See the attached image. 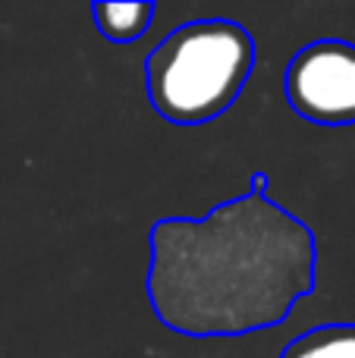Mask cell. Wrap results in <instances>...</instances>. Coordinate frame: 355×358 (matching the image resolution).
I'll return each mask as SVG.
<instances>
[{
	"mask_svg": "<svg viewBox=\"0 0 355 358\" xmlns=\"http://www.w3.org/2000/svg\"><path fill=\"white\" fill-rule=\"evenodd\" d=\"M255 69V38L233 19H195L145 57V92L164 120L201 126L226 113Z\"/></svg>",
	"mask_w": 355,
	"mask_h": 358,
	"instance_id": "7a4b0ae2",
	"label": "cell"
},
{
	"mask_svg": "<svg viewBox=\"0 0 355 358\" xmlns=\"http://www.w3.org/2000/svg\"><path fill=\"white\" fill-rule=\"evenodd\" d=\"M264 189H268V173H255L252 176V192H255V195H264Z\"/></svg>",
	"mask_w": 355,
	"mask_h": 358,
	"instance_id": "8992f818",
	"label": "cell"
},
{
	"mask_svg": "<svg viewBox=\"0 0 355 358\" xmlns=\"http://www.w3.org/2000/svg\"><path fill=\"white\" fill-rule=\"evenodd\" d=\"M287 98L308 123L355 126V44L340 38L312 41L287 66Z\"/></svg>",
	"mask_w": 355,
	"mask_h": 358,
	"instance_id": "3957f363",
	"label": "cell"
},
{
	"mask_svg": "<svg viewBox=\"0 0 355 358\" xmlns=\"http://www.w3.org/2000/svg\"><path fill=\"white\" fill-rule=\"evenodd\" d=\"M94 29L113 44H129L148 31L154 3H94Z\"/></svg>",
	"mask_w": 355,
	"mask_h": 358,
	"instance_id": "277c9868",
	"label": "cell"
},
{
	"mask_svg": "<svg viewBox=\"0 0 355 358\" xmlns=\"http://www.w3.org/2000/svg\"><path fill=\"white\" fill-rule=\"evenodd\" d=\"M280 358H355V324H321L296 336Z\"/></svg>",
	"mask_w": 355,
	"mask_h": 358,
	"instance_id": "5b68a950",
	"label": "cell"
},
{
	"mask_svg": "<svg viewBox=\"0 0 355 358\" xmlns=\"http://www.w3.org/2000/svg\"><path fill=\"white\" fill-rule=\"evenodd\" d=\"M148 245L151 311L180 336L270 330L314 292L312 227L268 195L249 192L205 217H164Z\"/></svg>",
	"mask_w": 355,
	"mask_h": 358,
	"instance_id": "6da1fadb",
	"label": "cell"
}]
</instances>
